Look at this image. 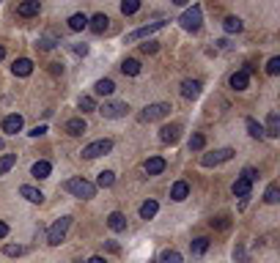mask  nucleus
<instances>
[{"mask_svg":"<svg viewBox=\"0 0 280 263\" xmlns=\"http://www.w3.org/2000/svg\"><path fill=\"white\" fill-rule=\"evenodd\" d=\"M63 187H66V192H72L74 198H83V200H88L96 195V187L91 181H85V178H69Z\"/></svg>","mask_w":280,"mask_h":263,"instance_id":"f257e3e1","label":"nucleus"},{"mask_svg":"<svg viewBox=\"0 0 280 263\" xmlns=\"http://www.w3.org/2000/svg\"><path fill=\"white\" fill-rule=\"evenodd\" d=\"M69 225H72V216H60V219H55V225L47 230V244L58 247L60 241H63L66 230H69Z\"/></svg>","mask_w":280,"mask_h":263,"instance_id":"f03ea898","label":"nucleus"},{"mask_svg":"<svg viewBox=\"0 0 280 263\" xmlns=\"http://www.w3.org/2000/svg\"><path fill=\"white\" fill-rule=\"evenodd\" d=\"M181 28L184 30H190V33H195V30H201V22H203V11H201V6H192V8H187L184 14H181Z\"/></svg>","mask_w":280,"mask_h":263,"instance_id":"7ed1b4c3","label":"nucleus"},{"mask_svg":"<svg viewBox=\"0 0 280 263\" xmlns=\"http://www.w3.org/2000/svg\"><path fill=\"white\" fill-rule=\"evenodd\" d=\"M231 157H233V148H217V151H212V154H203L201 164H203V167H215V164L228 162Z\"/></svg>","mask_w":280,"mask_h":263,"instance_id":"20e7f679","label":"nucleus"},{"mask_svg":"<svg viewBox=\"0 0 280 263\" xmlns=\"http://www.w3.org/2000/svg\"><path fill=\"white\" fill-rule=\"evenodd\" d=\"M110 148H113V140H108V137H105V140H96V143H91V146H85V148H83V157H85V159L105 157Z\"/></svg>","mask_w":280,"mask_h":263,"instance_id":"39448f33","label":"nucleus"},{"mask_svg":"<svg viewBox=\"0 0 280 263\" xmlns=\"http://www.w3.org/2000/svg\"><path fill=\"white\" fill-rule=\"evenodd\" d=\"M165 115H170V105L168 102H157V105H149L143 110V121H160V118H165Z\"/></svg>","mask_w":280,"mask_h":263,"instance_id":"423d86ee","label":"nucleus"},{"mask_svg":"<svg viewBox=\"0 0 280 263\" xmlns=\"http://www.w3.org/2000/svg\"><path fill=\"white\" fill-rule=\"evenodd\" d=\"M99 112L105 118H121V115L129 112V107H126V102H108V105L99 107Z\"/></svg>","mask_w":280,"mask_h":263,"instance_id":"0eeeda50","label":"nucleus"},{"mask_svg":"<svg viewBox=\"0 0 280 263\" xmlns=\"http://www.w3.org/2000/svg\"><path fill=\"white\" fill-rule=\"evenodd\" d=\"M165 28V22H151V25H143V28H137V30H132L129 36H126L124 41H137V39H146V36H151V33H157V30H162Z\"/></svg>","mask_w":280,"mask_h":263,"instance_id":"6e6552de","label":"nucleus"},{"mask_svg":"<svg viewBox=\"0 0 280 263\" xmlns=\"http://www.w3.org/2000/svg\"><path fill=\"white\" fill-rule=\"evenodd\" d=\"M179 135H181V126H179V123H165V126L160 129V140L162 143H170V146L179 140Z\"/></svg>","mask_w":280,"mask_h":263,"instance_id":"1a4fd4ad","label":"nucleus"},{"mask_svg":"<svg viewBox=\"0 0 280 263\" xmlns=\"http://www.w3.org/2000/svg\"><path fill=\"white\" fill-rule=\"evenodd\" d=\"M22 115L19 112H14V115H6L3 118V132L6 135H17V132H22Z\"/></svg>","mask_w":280,"mask_h":263,"instance_id":"9d476101","label":"nucleus"},{"mask_svg":"<svg viewBox=\"0 0 280 263\" xmlns=\"http://www.w3.org/2000/svg\"><path fill=\"white\" fill-rule=\"evenodd\" d=\"M181 96H184V99H198V96H201V82L198 80H184L181 82Z\"/></svg>","mask_w":280,"mask_h":263,"instance_id":"9b49d317","label":"nucleus"},{"mask_svg":"<svg viewBox=\"0 0 280 263\" xmlns=\"http://www.w3.org/2000/svg\"><path fill=\"white\" fill-rule=\"evenodd\" d=\"M39 11H42V3H39V0H28V3H19L17 6L19 17H36Z\"/></svg>","mask_w":280,"mask_h":263,"instance_id":"f8f14e48","label":"nucleus"},{"mask_svg":"<svg viewBox=\"0 0 280 263\" xmlns=\"http://www.w3.org/2000/svg\"><path fill=\"white\" fill-rule=\"evenodd\" d=\"M11 71H14L17 77H30V74H33V60H28V58H19V60H14Z\"/></svg>","mask_w":280,"mask_h":263,"instance_id":"ddd939ff","label":"nucleus"},{"mask_svg":"<svg viewBox=\"0 0 280 263\" xmlns=\"http://www.w3.org/2000/svg\"><path fill=\"white\" fill-rule=\"evenodd\" d=\"M108 25H110L108 14H94V17L88 19V28L94 30V33H105V30H108Z\"/></svg>","mask_w":280,"mask_h":263,"instance_id":"4468645a","label":"nucleus"},{"mask_svg":"<svg viewBox=\"0 0 280 263\" xmlns=\"http://www.w3.org/2000/svg\"><path fill=\"white\" fill-rule=\"evenodd\" d=\"M143 170H146L149 175H160L162 170H165V159H162V157H151V159H146Z\"/></svg>","mask_w":280,"mask_h":263,"instance_id":"2eb2a0df","label":"nucleus"},{"mask_svg":"<svg viewBox=\"0 0 280 263\" xmlns=\"http://www.w3.org/2000/svg\"><path fill=\"white\" fill-rule=\"evenodd\" d=\"M63 129H66V132H69L72 137H80V135H83V132H85L88 126H85V121H83V118H69Z\"/></svg>","mask_w":280,"mask_h":263,"instance_id":"dca6fc26","label":"nucleus"},{"mask_svg":"<svg viewBox=\"0 0 280 263\" xmlns=\"http://www.w3.org/2000/svg\"><path fill=\"white\" fill-rule=\"evenodd\" d=\"M50 173H53V164H50L47 159H39V162L30 167V175H36V178H50Z\"/></svg>","mask_w":280,"mask_h":263,"instance_id":"f3484780","label":"nucleus"},{"mask_svg":"<svg viewBox=\"0 0 280 263\" xmlns=\"http://www.w3.org/2000/svg\"><path fill=\"white\" fill-rule=\"evenodd\" d=\"M187 195H190V184L187 181H176L170 189V198L176 200V203H181V200H187Z\"/></svg>","mask_w":280,"mask_h":263,"instance_id":"a211bd4d","label":"nucleus"},{"mask_svg":"<svg viewBox=\"0 0 280 263\" xmlns=\"http://www.w3.org/2000/svg\"><path fill=\"white\" fill-rule=\"evenodd\" d=\"M264 135H269V137L280 135V115L278 112H269L267 115V129H264Z\"/></svg>","mask_w":280,"mask_h":263,"instance_id":"6ab92c4d","label":"nucleus"},{"mask_svg":"<svg viewBox=\"0 0 280 263\" xmlns=\"http://www.w3.org/2000/svg\"><path fill=\"white\" fill-rule=\"evenodd\" d=\"M108 225H110V230H115V233H121V230L126 228V216L121 214V211H113V214L108 216Z\"/></svg>","mask_w":280,"mask_h":263,"instance_id":"aec40b11","label":"nucleus"},{"mask_svg":"<svg viewBox=\"0 0 280 263\" xmlns=\"http://www.w3.org/2000/svg\"><path fill=\"white\" fill-rule=\"evenodd\" d=\"M19 195H22L25 200H30V203H42V200H44L42 189H36V187H28V184H25V187L19 189Z\"/></svg>","mask_w":280,"mask_h":263,"instance_id":"412c9836","label":"nucleus"},{"mask_svg":"<svg viewBox=\"0 0 280 263\" xmlns=\"http://www.w3.org/2000/svg\"><path fill=\"white\" fill-rule=\"evenodd\" d=\"M88 28V17L85 14H72L69 17V30H74V33H80V30Z\"/></svg>","mask_w":280,"mask_h":263,"instance_id":"4be33fe9","label":"nucleus"},{"mask_svg":"<svg viewBox=\"0 0 280 263\" xmlns=\"http://www.w3.org/2000/svg\"><path fill=\"white\" fill-rule=\"evenodd\" d=\"M228 82H231V88H233V91H244V88H247V82H250V77L244 74V71H233V74H231V80H228Z\"/></svg>","mask_w":280,"mask_h":263,"instance_id":"5701e85b","label":"nucleus"},{"mask_svg":"<svg viewBox=\"0 0 280 263\" xmlns=\"http://www.w3.org/2000/svg\"><path fill=\"white\" fill-rule=\"evenodd\" d=\"M250 187H253L250 181H244V178H236V181H233V187H231V192L236 195V198H247V195H250Z\"/></svg>","mask_w":280,"mask_h":263,"instance_id":"b1692460","label":"nucleus"},{"mask_svg":"<svg viewBox=\"0 0 280 263\" xmlns=\"http://www.w3.org/2000/svg\"><path fill=\"white\" fill-rule=\"evenodd\" d=\"M113 184H115V173H113V170H102L94 187H102V189H108V187H113Z\"/></svg>","mask_w":280,"mask_h":263,"instance_id":"393cba45","label":"nucleus"},{"mask_svg":"<svg viewBox=\"0 0 280 263\" xmlns=\"http://www.w3.org/2000/svg\"><path fill=\"white\" fill-rule=\"evenodd\" d=\"M94 91H96V94H99V96H110V94H113V91H115V82L105 77V80H99V82H96V85H94Z\"/></svg>","mask_w":280,"mask_h":263,"instance_id":"a878e982","label":"nucleus"},{"mask_svg":"<svg viewBox=\"0 0 280 263\" xmlns=\"http://www.w3.org/2000/svg\"><path fill=\"white\" fill-rule=\"evenodd\" d=\"M157 211H160V203H157V200H146V203L140 206V216H143V219H151Z\"/></svg>","mask_w":280,"mask_h":263,"instance_id":"bb28decb","label":"nucleus"},{"mask_svg":"<svg viewBox=\"0 0 280 263\" xmlns=\"http://www.w3.org/2000/svg\"><path fill=\"white\" fill-rule=\"evenodd\" d=\"M121 71L129 74V77H137V74H140V63H137L135 58H126L124 63H121Z\"/></svg>","mask_w":280,"mask_h":263,"instance_id":"cd10ccee","label":"nucleus"},{"mask_svg":"<svg viewBox=\"0 0 280 263\" xmlns=\"http://www.w3.org/2000/svg\"><path fill=\"white\" fill-rule=\"evenodd\" d=\"M190 250H192V255H203V252L209 250V239L206 236H201V239L190 241Z\"/></svg>","mask_w":280,"mask_h":263,"instance_id":"c85d7f7f","label":"nucleus"},{"mask_svg":"<svg viewBox=\"0 0 280 263\" xmlns=\"http://www.w3.org/2000/svg\"><path fill=\"white\" fill-rule=\"evenodd\" d=\"M137 11H140V0H124V3H121V14H124V17L137 14Z\"/></svg>","mask_w":280,"mask_h":263,"instance_id":"c756f323","label":"nucleus"},{"mask_svg":"<svg viewBox=\"0 0 280 263\" xmlns=\"http://www.w3.org/2000/svg\"><path fill=\"white\" fill-rule=\"evenodd\" d=\"M14 164H17V154H6V157H0V175L8 173Z\"/></svg>","mask_w":280,"mask_h":263,"instance_id":"7c9ffc66","label":"nucleus"},{"mask_svg":"<svg viewBox=\"0 0 280 263\" xmlns=\"http://www.w3.org/2000/svg\"><path fill=\"white\" fill-rule=\"evenodd\" d=\"M223 28H225V33H239V30H242V19L239 17H225Z\"/></svg>","mask_w":280,"mask_h":263,"instance_id":"2f4dec72","label":"nucleus"},{"mask_svg":"<svg viewBox=\"0 0 280 263\" xmlns=\"http://www.w3.org/2000/svg\"><path fill=\"white\" fill-rule=\"evenodd\" d=\"M247 132H250V137H256V140L264 137V126L258 121H253V118H247Z\"/></svg>","mask_w":280,"mask_h":263,"instance_id":"473e14b6","label":"nucleus"},{"mask_svg":"<svg viewBox=\"0 0 280 263\" xmlns=\"http://www.w3.org/2000/svg\"><path fill=\"white\" fill-rule=\"evenodd\" d=\"M264 200H267L269 206H275L280 200V189H278V184H269L267 187V195H264Z\"/></svg>","mask_w":280,"mask_h":263,"instance_id":"72a5a7b5","label":"nucleus"},{"mask_svg":"<svg viewBox=\"0 0 280 263\" xmlns=\"http://www.w3.org/2000/svg\"><path fill=\"white\" fill-rule=\"evenodd\" d=\"M3 255L19 258V255H25V247H22V244H6V247H3Z\"/></svg>","mask_w":280,"mask_h":263,"instance_id":"f704fd0d","label":"nucleus"},{"mask_svg":"<svg viewBox=\"0 0 280 263\" xmlns=\"http://www.w3.org/2000/svg\"><path fill=\"white\" fill-rule=\"evenodd\" d=\"M160 263H181V252L165 250V252H162V258H160Z\"/></svg>","mask_w":280,"mask_h":263,"instance_id":"c9c22d12","label":"nucleus"},{"mask_svg":"<svg viewBox=\"0 0 280 263\" xmlns=\"http://www.w3.org/2000/svg\"><path fill=\"white\" fill-rule=\"evenodd\" d=\"M203 146H206V137L203 135H192L190 137V151H201Z\"/></svg>","mask_w":280,"mask_h":263,"instance_id":"e433bc0d","label":"nucleus"},{"mask_svg":"<svg viewBox=\"0 0 280 263\" xmlns=\"http://www.w3.org/2000/svg\"><path fill=\"white\" fill-rule=\"evenodd\" d=\"M80 110H83V112H91V110H96V102L91 99V96H80Z\"/></svg>","mask_w":280,"mask_h":263,"instance_id":"4c0bfd02","label":"nucleus"},{"mask_svg":"<svg viewBox=\"0 0 280 263\" xmlns=\"http://www.w3.org/2000/svg\"><path fill=\"white\" fill-rule=\"evenodd\" d=\"M212 228L228 230V228H231V219H228V216H217V219H212Z\"/></svg>","mask_w":280,"mask_h":263,"instance_id":"58836bf2","label":"nucleus"},{"mask_svg":"<svg viewBox=\"0 0 280 263\" xmlns=\"http://www.w3.org/2000/svg\"><path fill=\"white\" fill-rule=\"evenodd\" d=\"M267 74H280V58H269V63H267Z\"/></svg>","mask_w":280,"mask_h":263,"instance_id":"ea45409f","label":"nucleus"},{"mask_svg":"<svg viewBox=\"0 0 280 263\" xmlns=\"http://www.w3.org/2000/svg\"><path fill=\"white\" fill-rule=\"evenodd\" d=\"M242 178H244V181H250V184H253V181L258 178V170H256V167H244V170H242Z\"/></svg>","mask_w":280,"mask_h":263,"instance_id":"a19ab883","label":"nucleus"},{"mask_svg":"<svg viewBox=\"0 0 280 263\" xmlns=\"http://www.w3.org/2000/svg\"><path fill=\"white\" fill-rule=\"evenodd\" d=\"M157 50H160V47H157V41H146V44H140V53H143V55H154Z\"/></svg>","mask_w":280,"mask_h":263,"instance_id":"79ce46f5","label":"nucleus"},{"mask_svg":"<svg viewBox=\"0 0 280 263\" xmlns=\"http://www.w3.org/2000/svg\"><path fill=\"white\" fill-rule=\"evenodd\" d=\"M55 44H58L55 39H39V44H36V47H42V50H53Z\"/></svg>","mask_w":280,"mask_h":263,"instance_id":"37998d69","label":"nucleus"},{"mask_svg":"<svg viewBox=\"0 0 280 263\" xmlns=\"http://www.w3.org/2000/svg\"><path fill=\"white\" fill-rule=\"evenodd\" d=\"M72 53L74 55H88V47H85V44H72Z\"/></svg>","mask_w":280,"mask_h":263,"instance_id":"c03bdc74","label":"nucleus"},{"mask_svg":"<svg viewBox=\"0 0 280 263\" xmlns=\"http://www.w3.org/2000/svg\"><path fill=\"white\" fill-rule=\"evenodd\" d=\"M42 135H47V126H36V129H30V137H42Z\"/></svg>","mask_w":280,"mask_h":263,"instance_id":"a18cd8bd","label":"nucleus"},{"mask_svg":"<svg viewBox=\"0 0 280 263\" xmlns=\"http://www.w3.org/2000/svg\"><path fill=\"white\" fill-rule=\"evenodd\" d=\"M6 236H8V225L0 222V239H6Z\"/></svg>","mask_w":280,"mask_h":263,"instance_id":"49530a36","label":"nucleus"},{"mask_svg":"<svg viewBox=\"0 0 280 263\" xmlns=\"http://www.w3.org/2000/svg\"><path fill=\"white\" fill-rule=\"evenodd\" d=\"M88 263H108V261H105V258H102V255H94V258H91Z\"/></svg>","mask_w":280,"mask_h":263,"instance_id":"de8ad7c7","label":"nucleus"},{"mask_svg":"<svg viewBox=\"0 0 280 263\" xmlns=\"http://www.w3.org/2000/svg\"><path fill=\"white\" fill-rule=\"evenodd\" d=\"M3 58H6V50H3V47H0V60H3Z\"/></svg>","mask_w":280,"mask_h":263,"instance_id":"09e8293b","label":"nucleus"},{"mask_svg":"<svg viewBox=\"0 0 280 263\" xmlns=\"http://www.w3.org/2000/svg\"><path fill=\"white\" fill-rule=\"evenodd\" d=\"M0 151H3V140H0Z\"/></svg>","mask_w":280,"mask_h":263,"instance_id":"8fccbe9b","label":"nucleus"}]
</instances>
